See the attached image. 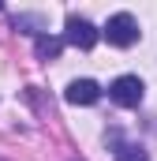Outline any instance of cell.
Wrapping results in <instances>:
<instances>
[{
	"instance_id": "6da1fadb",
	"label": "cell",
	"mask_w": 157,
	"mask_h": 161,
	"mask_svg": "<svg viewBox=\"0 0 157 161\" xmlns=\"http://www.w3.org/2000/svg\"><path fill=\"white\" fill-rule=\"evenodd\" d=\"M109 45H116V49H127V45H135L138 41V19L131 15V11H116V15H109V23H105V30H101Z\"/></svg>"
},
{
	"instance_id": "7a4b0ae2",
	"label": "cell",
	"mask_w": 157,
	"mask_h": 161,
	"mask_svg": "<svg viewBox=\"0 0 157 161\" xmlns=\"http://www.w3.org/2000/svg\"><path fill=\"white\" fill-rule=\"evenodd\" d=\"M101 38V30L90 23V19H82V15H68V23H64V41L68 45H75V49H94Z\"/></svg>"
},
{
	"instance_id": "3957f363",
	"label": "cell",
	"mask_w": 157,
	"mask_h": 161,
	"mask_svg": "<svg viewBox=\"0 0 157 161\" xmlns=\"http://www.w3.org/2000/svg\"><path fill=\"white\" fill-rule=\"evenodd\" d=\"M142 94H146V86H142L138 75H120V79H112V86H109V97H112L116 105H123V109L142 105Z\"/></svg>"
},
{
	"instance_id": "277c9868",
	"label": "cell",
	"mask_w": 157,
	"mask_h": 161,
	"mask_svg": "<svg viewBox=\"0 0 157 161\" xmlns=\"http://www.w3.org/2000/svg\"><path fill=\"white\" fill-rule=\"evenodd\" d=\"M97 97H101V86L94 79H71L68 90H64V101L68 105H94Z\"/></svg>"
},
{
	"instance_id": "5b68a950",
	"label": "cell",
	"mask_w": 157,
	"mask_h": 161,
	"mask_svg": "<svg viewBox=\"0 0 157 161\" xmlns=\"http://www.w3.org/2000/svg\"><path fill=\"white\" fill-rule=\"evenodd\" d=\"M11 26H15V30H23V34H34V38H41V34L49 30L45 15H26V11H19V15L11 19Z\"/></svg>"
},
{
	"instance_id": "8992f818",
	"label": "cell",
	"mask_w": 157,
	"mask_h": 161,
	"mask_svg": "<svg viewBox=\"0 0 157 161\" xmlns=\"http://www.w3.org/2000/svg\"><path fill=\"white\" fill-rule=\"evenodd\" d=\"M34 53H38V60H56L60 53H64V38H49V34H41L38 41H34Z\"/></svg>"
},
{
	"instance_id": "52a82bcc",
	"label": "cell",
	"mask_w": 157,
	"mask_h": 161,
	"mask_svg": "<svg viewBox=\"0 0 157 161\" xmlns=\"http://www.w3.org/2000/svg\"><path fill=\"white\" fill-rule=\"evenodd\" d=\"M116 161H150V154L135 142H120L116 146Z\"/></svg>"
},
{
	"instance_id": "ba28073f",
	"label": "cell",
	"mask_w": 157,
	"mask_h": 161,
	"mask_svg": "<svg viewBox=\"0 0 157 161\" xmlns=\"http://www.w3.org/2000/svg\"><path fill=\"white\" fill-rule=\"evenodd\" d=\"M0 8H4V4H0Z\"/></svg>"
}]
</instances>
